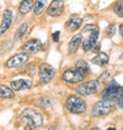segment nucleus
Segmentation results:
<instances>
[{"instance_id": "f03ea898", "label": "nucleus", "mask_w": 123, "mask_h": 130, "mask_svg": "<svg viewBox=\"0 0 123 130\" xmlns=\"http://www.w3.org/2000/svg\"><path fill=\"white\" fill-rule=\"evenodd\" d=\"M21 121L27 126L31 127H41L43 125V116L40 112L35 109L28 108L25 109L21 114Z\"/></svg>"}, {"instance_id": "6e6552de", "label": "nucleus", "mask_w": 123, "mask_h": 130, "mask_svg": "<svg viewBox=\"0 0 123 130\" xmlns=\"http://www.w3.org/2000/svg\"><path fill=\"white\" fill-rule=\"evenodd\" d=\"M62 78L68 84H77L79 82H82L85 79V77L77 68H70L66 70Z\"/></svg>"}, {"instance_id": "7ed1b4c3", "label": "nucleus", "mask_w": 123, "mask_h": 130, "mask_svg": "<svg viewBox=\"0 0 123 130\" xmlns=\"http://www.w3.org/2000/svg\"><path fill=\"white\" fill-rule=\"evenodd\" d=\"M115 109H116V105L113 102L103 100L95 104L94 108H92V111H91V115L95 118L105 117L111 114L112 112H114Z\"/></svg>"}, {"instance_id": "a211bd4d", "label": "nucleus", "mask_w": 123, "mask_h": 130, "mask_svg": "<svg viewBox=\"0 0 123 130\" xmlns=\"http://www.w3.org/2000/svg\"><path fill=\"white\" fill-rule=\"evenodd\" d=\"M76 68L82 73V75L84 77H86L90 74V69H89L88 63L83 59H79L76 61Z\"/></svg>"}, {"instance_id": "0eeeda50", "label": "nucleus", "mask_w": 123, "mask_h": 130, "mask_svg": "<svg viewBox=\"0 0 123 130\" xmlns=\"http://www.w3.org/2000/svg\"><path fill=\"white\" fill-rule=\"evenodd\" d=\"M99 88H100L99 81H97V80H90V81H87L85 83H82V84L78 85L76 87V92L79 95L87 96V95H91V94L97 93Z\"/></svg>"}, {"instance_id": "aec40b11", "label": "nucleus", "mask_w": 123, "mask_h": 130, "mask_svg": "<svg viewBox=\"0 0 123 130\" xmlns=\"http://www.w3.org/2000/svg\"><path fill=\"white\" fill-rule=\"evenodd\" d=\"M14 96L13 90L5 85H0V97L1 99H12Z\"/></svg>"}, {"instance_id": "bb28decb", "label": "nucleus", "mask_w": 123, "mask_h": 130, "mask_svg": "<svg viewBox=\"0 0 123 130\" xmlns=\"http://www.w3.org/2000/svg\"><path fill=\"white\" fill-rule=\"evenodd\" d=\"M91 50L94 51V52H99V51H100V44H98V45L96 44L94 47H92V49H91Z\"/></svg>"}, {"instance_id": "f8f14e48", "label": "nucleus", "mask_w": 123, "mask_h": 130, "mask_svg": "<svg viewBox=\"0 0 123 130\" xmlns=\"http://www.w3.org/2000/svg\"><path fill=\"white\" fill-rule=\"evenodd\" d=\"M42 47V43L39 39H30L23 45L24 52L29 53H37Z\"/></svg>"}, {"instance_id": "c756f323", "label": "nucleus", "mask_w": 123, "mask_h": 130, "mask_svg": "<svg viewBox=\"0 0 123 130\" xmlns=\"http://www.w3.org/2000/svg\"><path fill=\"white\" fill-rule=\"evenodd\" d=\"M24 130H35V129H34V127H31V126H27L26 125V127H25Z\"/></svg>"}, {"instance_id": "473e14b6", "label": "nucleus", "mask_w": 123, "mask_h": 130, "mask_svg": "<svg viewBox=\"0 0 123 130\" xmlns=\"http://www.w3.org/2000/svg\"><path fill=\"white\" fill-rule=\"evenodd\" d=\"M120 58H121V59H123V52L121 53V55H120Z\"/></svg>"}, {"instance_id": "ddd939ff", "label": "nucleus", "mask_w": 123, "mask_h": 130, "mask_svg": "<svg viewBox=\"0 0 123 130\" xmlns=\"http://www.w3.org/2000/svg\"><path fill=\"white\" fill-rule=\"evenodd\" d=\"M32 86H33L32 82L30 80H25V79L14 80L10 82V88L14 91H23L26 89H30Z\"/></svg>"}, {"instance_id": "2f4dec72", "label": "nucleus", "mask_w": 123, "mask_h": 130, "mask_svg": "<svg viewBox=\"0 0 123 130\" xmlns=\"http://www.w3.org/2000/svg\"><path fill=\"white\" fill-rule=\"evenodd\" d=\"M90 130H99V128L98 127H94V128H91Z\"/></svg>"}, {"instance_id": "2eb2a0df", "label": "nucleus", "mask_w": 123, "mask_h": 130, "mask_svg": "<svg viewBox=\"0 0 123 130\" xmlns=\"http://www.w3.org/2000/svg\"><path fill=\"white\" fill-rule=\"evenodd\" d=\"M81 43H82V34H77V35L73 36V38L71 39V41L69 43V48H68L69 53H71V54L75 53L78 50Z\"/></svg>"}, {"instance_id": "4be33fe9", "label": "nucleus", "mask_w": 123, "mask_h": 130, "mask_svg": "<svg viewBox=\"0 0 123 130\" xmlns=\"http://www.w3.org/2000/svg\"><path fill=\"white\" fill-rule=\"evenodd\" d=\"M113 10L116 15L123 19V0H119L115 3V5L113 6Z\"/></svg>"}, {"instance_id": "9d476101", "label": "nucleus", "mask_w": 123, "mask_h": 130, "mask_svg": "<svg viewBox=\"0 0 123 130\" xmlns=\"http://www.w3.org/2000/svg\"><path fill=\"white\" fill-rule=\"evenodd\" d=\"M64 11V0H52L47 8V14L50 17H58Z\"/></svg>"}, {"instance_id": "1a4fd4ad", "label": "nucleus", "mask_w": 123, "mask_h": 130, "mask_svg": "<svg viewBox=\"0 0 123 130\" xmlns=\"http://www.w3.org/2000/svg\"><path fill=\"white\" fill-rule=\"evenodd\" d=\"M28 60V53L27 52H20L14 54L12 57H10L7 61H6V67L9 69H16V68H20L27 62Z\"/></svg>"}, {"instance_id": "4468645a", "label": "nucleus", "mask_w": 123, "mask_h": 130, "mask_svg": "<svg viewBox=\"0 0 123 130\" xmlns=\"http://www.w3.org/2000/svg\"><path fill=\"white\" fill-rule=\"evenodd\" d=\"M82 22H83V19L79 15H73L69 19V21L67 22V29L70 31V32H75L77 31L81 25H82Z\"/></svg>"}, {"instance_id": "f257e3e1", "label": "nucleus", "mask_w": 123, "mask_h": 130, "mask_svg": "<svg viewBox=\"0 0 123 130\" xmlns=\"http://www.w3.org/2000/svg\"><path fill=\"white\" fill-rule=\"evenodd\" d=\"M82 34H87V37L84 40H82V43H81L83 50L89 51L98 42V38L100 35V28L94 24L86 25L82 29Z\"/></svg>"}, {"instance_id": "412c9836", "label": "nucleus", "mask_w": 123, "mask_h": 130, "mask_svg": "<svg viewBox=\"0 0 123 130\" xmlns=\"http://www.w3.org/2000/svg\"><path fill=\"white\" fill-rule=\"evenodd\" d=\"M27 30H28V25L27 24H22L14 33V40L16 41H21L24 38L25 34L27 33Z\"/></svg>"}, {"instance_id": "f3484780", "label": "nucleus", "mask_w": 123, "mask_h": 130, "mask_svg": "<svg viewBox=\"0 0 123 130\" xmlns=\"http://www.w3.org/2000/svg\"><path fill=\"white\" fill-rule=\"evenodd\" d=\"M33 6H34L33 0H23L19 5V11L22 14H27L33 9Z\"/></svg>"}, {"instance_id": "39448f33", "label": "nucleus", "mask_w": 123, "mask_h": 130, "mask_svg": "<svg viewBox=\"0 0 123 130\" xmlns=\"http://www.w3.org/2000/svg\"><path fill=\"white\" fill-rule=\"evenodd\" d=\"M123 94V87L118 85L115 81H112V83L105 88V90L102 93L103 100L110 101V102H117L120 96Z\"/></svg>"}, {"instance_id": "72a5a7b5", "label": "nucleus", "mask_w": 123, "mask_h": 130, "mask_svg": "<svg viewBox=\"0 0 123 130\" xmlns=\"http://www.w3.org/2000/svg\"><path fill=\"white\" fill-rule=\"evenodd\" d=\"M122 130H123V129H122Z\"/></svg>"}, {"instance_id": "b1692460", "label": "nucleus", "mask_w": 123, "mask_h": 130, "mask_svg": "<svg viewBox=\"0 0 123 130\" xmlns=\"http://www.w3.org/2000/svg\"><path fill=\"white\" fill-rule=\"evenodd\" d=\"M116 25L115 24H111V25H109L107 28H106V34H107V36H109V37H113L114 35H115V33H116Z\"/></svg>"}, {"instance_id": "7c9ffc66", "label": "nucleus", "mask_w": 123, "mask_h": 130, "mask_svg": "<svg viewBox=\"0 0 123 130\" xmlns=\"http://www.w3.org/2000/svg\"><path fill=\"white\" fill-rule=\"evenodd\" d=\"M107 130H116V128H114V127H110V128H108Z\"/></svg>"}, {"instance_id": "5701e85b", "label": "nucleus", "mask_w": 123, "mask_h": 130, "mask_svg": "<svg viewBox=\"0 0 123 130\" xmlns=\"http://www.w3.org/2000/svg\"><path fill=\"white\" fill-rule=\"evenodd\" d=\"M39 105L41 108H44V109H47L49 107H51L52 105V101L48 97H41V100L39 102Z\"/></svg>"}, {"instance_id": "393cba45", "label": "nucleus", "mask_w": 123, "mask_h": 130, "mask_svg": "<svg viewBox=\"0 0 123 130\" xmlns=\"http://www.w3.org/2000/svg\"><path fill=\"white\" fill-rule=\"evenodd\" d=\"M59 35H60V32H59V31H55L54 33L51 35V38H52L53 42L57 43V42L59 41Z\"/></svg>"}, {"instance_id": "6ab92c4d", "label": "nucleus", "mask_w": 123, "mask_h": 130, "mask_svg": "<svg viewBox=\"0 0 123 130\" xmlns=\"http://www.w3.org/2000/svg\"><path fill=\"white\" fill-rule=\"evenodd\" d=\"M46 2H47V0H35V3L33 6L35 15H39L42 13V11L44 10V8L46 6Z\"/></svg>"}, {"instance_id": "dca6fc26", "label": "nucleus", "mask_w": 123, "mask_h": 130, "mask_svg": "<svg viewBox=\"0 0 123 130\" xmlns=\"http://www.w3.org/2000/svg\"><path fill=\"white\" fill-rule=\"evenodd\" d=\"M91 62L97 64L99 67H103L109 62V55L105 52H100L98 53L97 56H95V58L91 59Z\"/></svg>"}, {"instance_id": "a878e982", "label": "nucleus", "mask_w": 123, "mask_h": 130, "mask_svg": "<svg viewBox=\"0 0 123 130\" xmlns=\"http://www.w3.org/2000/svg\"><path fill=\"white\" fill-rule=\"evenodd\" d=\"M117 102H118V106H119V108L123 111V94L120 96V99H119Z\"/></svg>"}, {"instance_id": "c85d7f7f", "label": "nucleus", "mask_w": 123, "mask_h": 130, "mask_svg": "<svg viewBox=\"0 0 123 130\" xmlns=\"http://www.w3.org/2000/svg\"><path fill=\"white\" fill-rule=\"evenodd\" d=\"M119 30H120V35H121V36H122V38H123V24H121V25H120Z\"/></svg>"}, {"instance_id": "cd10ccee", "label": "nucleus", "mask_w": 123, "mask_h": 130, "mask_svg": "<svg viewBox=\"0 0 123 130\" xmlns=\"http://www.w3.org/2000/svg\"><path fill=\"white\" fill-rule=\"evenodd\" d=\"M48 130H62V129L58 126H51V127L48 128Z\"/></svg>"}, {"instance_id": "20e7f679", "label": "nucleus", "mask_w": 123, "mask_h": 130, "mask_svg": "<svg viewBox=\"0 0 123 130\" xmlns=\"http://www.w3.org/2000/svg\"><path fill=\"white\" fill-rule=\"evenodd\" d=\"M66 108L72 114H82L87 110V104L77 95H69L66 101Z\"/></svg>"}, {"instance_id": "9b49d317", "label": "nucleus", "mask_w": 123, "mask_h": 130, "mask_svg": "<svg viewBox=\"0 0 123 130\" xmlns=\"http://www.w3.org/2000/svg\"><path fill=\"white\" fill-rule=\"evenodd\" d=\"M12 19H13L12 11L10 9H5L4 12H3V18H2L1 25H0V36H2L10 28V25L12 23Z\"/></svg>"}, {"instance_id": "423d86ee", "label": "nucleus", "mask_w": 123, "mask_h": 130, "mask_svg": "<svg viewBox=\"0 0 123 130\" xmlns=\"http://www.w3.org/2000/svg\"><path fill=\"white\" fill-rule=\"evenodd\" d=\"M55 70L47 62H42L39 66V82L41 85L48 84L54 77Z\"/></svg>"}]
</instances>
